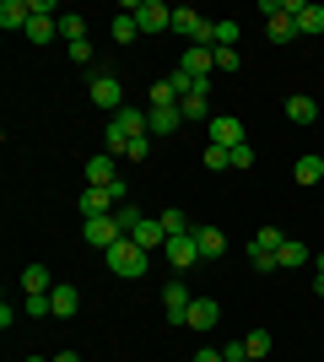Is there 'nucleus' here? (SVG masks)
I'll return each mask as SVG.
<instances>
[{"label":"nucleus","mask_w":324,"mask_h":362,"mask_svg":"<svg viewBox=\"0 0 324 362\" xmlns=\"http://www.w3.org/2000/svg\"><path fill=\"white\" fill-rule=\"evenodd\" d=\"M103 259H108V271H114V276H146V265H152V255H146L136 238H119Z\"/></svg>","instance_id":"obj_1"},{"label":"nucleus","mask_w":324,"mask_h":362,"mask_svg":"<svg viewBox=\"0 0 324 362\" xmlns=\"http://www.w3.org/2000/svg\"><path fill=\"white\" fill-rule=\"evenodd\" d=\"M173 33L189 38V44H205V49H211V22H205L200 11H189V6H173Z\"/></svg>","instance_id":"obj_2"},{"label":"nucleus","mask_w":324,"mask_h":362,"mask_svg":"<svg viewBox=\"0 0 324 362\" xmlns=\"http://www.w3.org/2000/svg\"><path fill=\"white\" fill-rule=\"evenodd\" d=\"M81 238L92 243V249H103V255H108V249L124 238V227L114 222V216H92V222H81Z\"/></svg>","instance_id":"obj_3"},{"label":"nucleus","mask_w":324,"mask_h":362,"mask_svg":"<svg viewBox=\"0 0 324 362\" xmlns=\"http://www.w3.org/2000/svg\"><path fill=\"white\" fill-rule=\"evenodd\" d=\"M87 92H92V103L108 108V114H119V108H124V87H119V76H108V71H97Z\"/></svg>","instance_id":"obj_4"},{"label":"nucleus","mask_w":324,"mask_h":362,"mask_svg":"<svg viewBox=\"0 0 324 362\" xmlns=\"http://www.w3.org/2000/svg\"><path fill=\"white\" fill-rule=\"evenodd\" d=\"M162 259H168L173 271L184 276L189 265H195V259H200V243H195V233H184V238H168V243H162Z\"/></svg>","instance_id":"obj_5"},{"label":"nucleus","mask_w":324,"mask_h":362,"mask_svg":"<svg viewBox=\"0 0 324 362\" xmlns=\"http://www.w3.org/2000/svg\"><path fill=\"white\" fill-rule=\"evenodd\" d=\"M136 22H140V33H173V6H162V0H140Z\"/></svg>","instance_id":"obj_6"},{"label":"nucleus","mask_w":324,"mask_h":362,"mask_svg":"<svg viewBox=\"0 0 324 362\" xmlns=\"http://www.w3.org/2000/svg\"><path fill=\"white\" fill-rule=\"evenodd\" d=\"M76 211H81V222H92V216H114L119 200H114V189H81Z\"/></svg>","instance_id":"obj_7"},{"label":"nucleus","mask_w":324,"mask_h":362,"mask_svg":"<svg viewBox=\"0 0 324 362\" xmlns=\"http://www.w3.org/2000/svg\"><path fill=\"white\" fill-rule=\"evenodd\" d=\"M184 325H189V330H216V325H222V308H216V298H195V303H189V314H184Z\"/></svg>","instance_id":"obj_8"},{"label":"nucleus","mask_w":324,"mask_h":362,"mask_svg":"<svg viewBox=\"0 0 324 362\" xmlns=\"http://www.w3.org/2000/svg\"><path fill=\"white\" fill-rule=\"evenodd\" d=\"M114 124H119L130 141H152V124H146V108H136V103H124L119 114H114Z\"/></svg>","instance_id":"obj_9"},{"label":"nucleus","mask_w":324,"mask_h":362,"mask_svg":"<svg viewBox=\"0 0 324 362\" xmlns=\"http://www.w3.org/2000/svg\"><path fill=\"white\" fill-rule=\"evenodd\" d=\"M211 146H244V119H232V114H216L211 119Z\"/></svg>","instance_id":"obj_10"},{"label":"nucleus","mask_w":324,"mask_h":362,"mask_svg":"<svg viewBox=\"0 0 324 362\" xmlns=\"http://www.w3.org/2000/svg\"><path fill=\"white\" fill-rule=\"evenodd\" d=\"M87 184H92V189H108V184H119V168H114V157H108V151L87 157Z\"/></svg>","instance_id":"obj_11"},{"label":"nucleus","mask_w":324,"mask_h":362,"mask_svg":"<svg viewBox=\"0 0 324 362\" xmlns=\"http://www.w3.org/2000/svg\"><path fill=\"white\" fill-rule=\"evenodd\" d=\"M189 303H195V298H189V287H184V281H168V287H162V308H168V319H173V325H184Z\"/></svg>","instance_id":"obj_12"},{"label":"nucleus","mask_w":324,"mask_h":362,"mask_svg":"<svg viewBox=\"0 0 324 362\" xmlns=\"http://www.w3.org/2000/svg\"><path fill=\"white\" fill-rule=\"evenodd\" d=\"M28 22H32L28 0H0V28L6 33H28Z\"/></svg>","instance_id":"obj_13"},{"label":"nucleus","mask_w":324,"mask_h":362,"mask_svg":"<svg viewBox=\"0 0 324 362\" xmlns=\"http://www.w3.org/2000/svg\"><path fill=\"white\" fill-rule=\"evenodd\" d=\"M146 124H152V136H173V130L184 124V114H179V103H168V108H146Z\"/></svg>","instance_id":"obj_14"},{"label":"nucleus","mask_w":324,"mask_h":362,"mask_svg":"<svg viewBox=\"0 0 324 362\" xmlns=\"http://www.w3.org/2000/svg\"><path fill=\"white\" fill-rule=\"evenodd\" d=\"M49 303H54V319H71L81 308V292L71 287V281H54V292H49Z\"/></svg>","instance_id":"obj_15"},{"label":"nucleus","mask_w":324,"mask_h":362,"mask_svg":"<svg viewBox=\"0 0 324 362\" xmlns=\"http://www.w3.org/2000/svg\"><path fill=\"white\" fill-rule=\"evenodd\" d=\"M287 119L292 124H313L319 119V103H313L308 92H292V98H287Z\"/></svg>","instance_id":"obj_16"},{"label":"nucleus","mask_w":324,"mask_h":362,"mask_svg":"<svg viewBox=\"0 0 324 362\" xmlns=\"http://www.w3.org/2000/svg\"><path fill=\"white\" fill-rule=\"evenodd\" d=\"M303 265H308V249H303L297 238H287L276 249V271H303Z\"/></svg>","instance_id":"obj_17"},{"label":"nucleus","mask_w":324,"mask_h":362,"mask_svg":"<svg viewBox=\"0 0 324 362\" xmlns=\"http://www.w3.org/2000/svg\"><path fill=\"white\" fill-rule=\"evenodd\" d=\"M130 238H136L140 249L152 255V249H162V243H168V233H162V222H157V216H146V222H140L136 233H130Z\"/></svg>","instance_id":"obj_18"},{"label":"nucleus","mask_w":324,"mask_h":362,"mask_svg":"<svg viewBox=\"0 0 324 362\" xmlns=\"http://www.w3.org/2000/svg\"><path fill=\"white\" fill-rule=\"evenodd\" d=\"M195 243H200V259H216L227 249V233L222 227H195Z\"/></svg>","instance_id":"obj_19"},{"label":"nucleus","mask_w":324,"mask_h":362,"mask_svg":"<svg viewBox=\"0 0 324 362\" xmlns=\"http://www.w3.org/2000/svg\"><path fill=\"white\" fill-rule=\"evenodd\" d=\"M179 65H184L189 76H211V71H216V65H211V49H205V44H189Z\"/></svg>","instance_id":"obj_20"},{"label":"nucleus","mask_w":324,"mask_h":362,"mask_svg":"<svg viewBox=\"0 0 324 362\" xmlns=\"http://www.w3.org/2000/svg\"><path fill=\"white\" fill-rule=\"evenodd\" d=\"M22 292H54V276H49V265H28V271H22Z\"/></svg>","instance_id":"obj_21"},{"label":"nucleus","mask_w":324,"mask_h":362,"mask_svg":"<svg viewBox=\"0 0 324 362\" xmlns=\"http://www.w3.org/2000/svg\"><path fill=\"white\" fill-rule=\"evenodd\" d=\"M292 22H297V33H308V38H319V33H324V6H313V0H308V6H303V11H297Z\"/></svg>","instance_id":"obj_22"},{"label":"nucleus","mask_w":324,"mask_h":362,"mask_svg":"<svg viewBox=\"0 0 324 362\" xmlns=\"http://www.w3.org/2000/svg\"><path fill=\"white\" fill-rule=\"evenodd\" d=\"M211 49H238V22H232V16L211 22Z\"/></svg>","instance_id":"obj_23"},{"label":"nucleus","mask_w":324,"mask_h":362,"mask_svg":"<svg viewBox=\"0 0 324 362\" xmlns=\"http://www.w3.org/2000/svg\"><path fill=\"white\" fill-rule=\"evenodd\" d=\"M157 222H162V233H168V238H184V233H195V227H189V216L179 211V206H168V211L157 216Z\"/></svg>","instance_id":"obj_24"},{"label":"nucleus","mask_w":324,"mask_h":362,"mask_svg":"<svg viewBox=\"0 0 324 362\" xmlns=\"http://www.w3.org/2000/svg\"><path fill=\"white\" fill-rule=\"evenodd\" d=\"M292 179H297V184H319V179H324V157H297Z\"/></svg>","instance_id":"obj_25"},{"label":"nucleus","mask_w":324,"mask_h":362,"mask_svg":"<svg viewBox=\"0 0 324 362\" xmlns=\"http://www.w3.org/2000/svg\"><path fill=\"white\" fill-rule=\"evenodd\" d=\"M265 33H270V44H287V38H297V22L292 16H265Z\"/></svg>","instance_id":"obj_26"},{"label":"nucleus","mask_w":324,"mask_h":362,"mask_svg":"<svg viewBox=\"0 0 324 362\" xmlns=\"http://www.w3.org/2000/svg\"><path fill=\"white\" fill-rule=\"evenodd\" d=\"M54 33H60V22H49V16H32V22H28V44H54Z\"/></svg>","instance_id":"obj_27"},{"label":"nucleus","mask_w":324,"mask_h":362,"mask_svg":"<svg viewBox=\"0 0 324 362\" xmlns=\"http://www.w3.org/2000/svg\"><path fill=\"white\" fill-rule=\"evenodd\" d=\"M108 33H114V44H136V38H140V22L124 11V16H114V28H108Z\"/></svg>","instance_id":"obj_28"},{"label":"nucleus","mask_w":324,"mask_h":362,"mask_svg":"<svg viewBox=\"0 0 324 362\" xmlns=\"http://www.w3.org/2000/svg\"><path fill=\"white\" fill-rule=\"evenodd\" d=\"M168 103H179V92H173V81L162 76V81H152V92H146V108H168Z\"/></svg>","instance_id":"obj_29"},{"label":"nucleus","mask_w":324,"mask_h":362,"mask_svg":"<svg viewBox=\"0 0 324 362\" xmlns=\"http://www.w3.org/2000/svg\"><path fill=\"white\" fill-rule=\"evenodd\" d=\"M179 114H184V124H195V119H216V114H211V98H184V103H179Z\"/></svg>","instance_id":"obj_30"},{"label":"nucleus","mask_w":324,"mask_h":362,"mask_svg":"<svg viewBox=\"0 0 324 362\" xmlns=\"http://www.w3.org/2000/svg\"><path fill=\"white\" fill-rule=\"evenodd\" d=\"M244 346H248V357H254V362H265V357H270V330H248Z\"/></svg>","instance_id":"obj_31"},{"label":"nucleus","mask_w":324,"mask_h":362,"mask_svg":"<svg viewBox=\"0 0 324 362\" xmlns=\"http://www.w3.org/2000/svg\"><path fill=\"white\" fill-rule=\"evenodd\" d=\"M254 243H260L265 255H276L281 243H287V233H281V227H260V233H254Z\"/></svg>","instance_id":"obj_32"},{"label":"nucleus","mask_w":324,"mask_h":362,"mask_svg":"<svg viewBox=\"0 0 324 362\" xmlns=\"http://www.w3.org/2000/svg\"><path fill=\"white\" fill-rule=\"evenodd\" d=\"M205 168H211V173H222V168H232V151L227 146H205V157H200Z\"/></svg>","instance_id":"obj_33"},{"label":"nucleus","mask_w":324,"mask_h":362,"mask_svg":"<svg viewBox=\"0 0 324 362\" xmlns=\"http://www.w3.org/2000/svg\"><path fill=\"white\" fill-rule=\"evenodd\" d=\"M248 265H254L260 276H270V271H276V255H265L260 243H248Z\"/></svg>","instance_id":"obj_34"},{"label":"nucleus","mask_w":324,"mask_h":362,"mask_svg":"<svg viewBox=\"0 0 324 362\" xmlns=\"http://www.w3.org/2000/svg\"><path fill=\"white\" fill-rule=\"evenodd\" d=\"M60 33L71 44H81V38H87V16H60Z\"/></svg>","instance_id":"obj_35"},{"label":"nucleus","mask_w":324,"mask_h":362,"mask_svg":"<svg viewBox=\"0 0 324 362\" xmlns=\"http://www.w3.org/2000/svg\"><path fill=\"white\" fill-rule=\"evenodd\" d=\"M211 65H216V71H238V65H244V60H238V49H211Z\"/></svg>","instance_id":"obj_36"},{"label":"nucleus","mask_w":324,"mask_h":362,"mask_svg":"<svg viewBox=\"0 0 324 362\" xmlns=\"http://www.w3.org/2000/svg\"><path fill=\"white\" fill-rule=\"evenodd\" d=\"M22 308H28L32 319H49V314H54V303H49V292H32V298L22 303Z\"/></svg>","instance_id":"obj_37"},{"label":"nucleus","mask_w":324,"mask_h":362,"mask_svg":"<svg viewBox=\"0 0 324 362\" xmlns=\"http://www.w3.org/2000/svg\"><path fill=\"white\" fill-rule=\"evenodd\" d=\"M114 222H119V227H124V238H130V233H136V227L146 222V216H140L136 206H119V211H114Z\"/></svg>","instance_id":"obj_38"},{"label":"nucleus","mask_w":324,"mask_h":362,"mask_svg":"<svg viewBox=\"0 0 324 362\" xmlns=\"http://www.w3.org/2000/svg\"><path fill=\"white\" fill-rule=\"evenodd\" d=\"M232 168L248 173V168H254V146H232Z\"/></svg>","instance_id":"obj_39"},{"label":"nucleus","mask_w":324,"mask_h":362,"mask_svg":"<svg viewBox=\"0 0 324 362\" xmlns=\"http://www.w3.org/2000/svg\"><path fill=\"white\" fill-rule=\"evenodd\" d=\"M222 357H227V362H248V346H244V341H227V346H222Z\"/></svg>","instance_id":"obj_40"},{"label":"nucleus","mask_w":324,"mask_h":362,"mask_svg":"<svg viewBox=\"0 0 324 362\" xmlns=\"http://www.w3.org/2000/svg\"><path fill=\"white\" fill-rule=\"evenodd\" d=\"M32 6V16H49V22H60V16H54V0H28Z\"/></svg>","instance_id":"obj_41"},{"label":"nucleus","mask_w":324,"mask_h":362,"mask_svg":"<svg viewBox=\"0 0 324 362\" xmlns=\"http://www.w3.org/2000/svg\"><path fill=\"white\" fill-rule=\"evenodd\" d=\"M71 60L87 65V60H92V44H87V38H81V44H71Z\"/></svg>","instance_id":"obj_42"},{"label":"nucleus","mask_w":324,"mask_h":362,"mask_svg":"<svg viewBox=\"0 0 324 362\" xmlns=\"http://www.w3.org/2000/svg\"><path fill=\"white\" fill-rule=\"evenodd\" d=\"M189 362H227V357H222V351H216V346H200V351H195V357H189Z\"/></svg>","instance_id":"obj_43"},{"label":"nucleus","mask_w":324,"mask_h":362,"mask_svg":"<svg viewBox=\"0 0 324 362\" xmlns=\"http://www.w3.org/2000/svg\"><path fill=\"white\" fill-rule=\"evenodd\" d=\"M54 362H81V357H76V351H60V357H54Z\"/></svg>","instance_id":"obj_44"},{"label":"nucleus","mask_w":324,"mask_h":362,"mask_svg":"<svg viewBox=\"0 0 324 362\" xmlns=\"http://www.w3.org/2000/svg\"><path fill=\"white\" fill-rule=\"evenodd\" d=\"M28 362H49V357H28Z\"/></svg>","instance_id":"obj_45"},{"label":"nucleus","mask_w":324,"mask_h":362,"mask_svg":"<svg viewBox=\"0 0 324 362\" xmlns=\"http://www.w3.org/2000/svg\"><path fill=\"white\" fill-rule=\"evenodd\" d=\"M248 362H254V357H248Z\"/></svg>","instance_id":"obj_46"}]
</instances>
